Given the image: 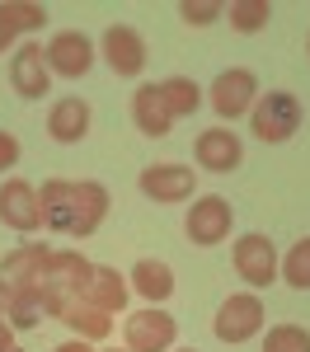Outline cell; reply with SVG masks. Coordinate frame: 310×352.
<instances>
[{
	"instance_id": "3",
	"label": "cell",
	"mask_w": 310,
	"mask_h": 352,
	"mask_svg": "<svg viewBox=\"0 0 310 352\" xmlns=\"http://www.w3.org/2000/svg\"><path fill=\"white\" fill-rule=\"evenodd\" d=\"M174 315L165 310H141V315H127V324H122V338H127V352H169L174 348Z\"/></svg>"
},
{
	"instance_id": "20",
	"label": "cell",
	"mask_w": 310,
	"mask_h": 352,
	"mask_svg": "<svg viewBox=\"0 0 310 352\" xmlns=\"http://www.w3.org/2000/svg\"><path fill=\"white\" fill-rule=\"evenodd\" d=\"M132 287H137L151 305H160V300L174 296V272H169L165 263H155V258H141L137 268H132Z\"/></svg>"
},
{
	"instance_id": "31",
	"label": "cell",
	"mask_w": 310,
	"mask_h": 352,
	"mask_svg": "<svg viewBox=\"0 0 310 352\" xmlns=\"http://www.w3.org/2000/svg\"><path fill=\"white\" fill-rule=\"evenodd\" d=\"M184 352H197V348H184Z\"/></svg>"
},
{
	"instance_id": "13",
	"label": "cell",
	"mask_w": 310,
	"mask_h": 352,
	"mask_svg": "<svg viewBox=\"0 0 310 352\" xmlns=\"http://www.w3.org/2000/svg\"><path fill=\"white\" fill-rule=\"evenodd\" d=\"M240 160H245V146H240V136L230 132V127H207V132L197 136V164L202 169L230 174Z\"/></svg>"
},
{
	"instance_id": "6",
	"label": "cell",
	"mask_w": 310,
	"mask_h": 352,
	"mask_svg": "<svg viewBox=\"0 0 310 352\" xmlns=\"http://www.w3.org/2000/svg\"><path fill=\"white\" fill-rule=\"evenodd\" d=\"M235 272L250 282V287H268L278 282V249L268 235H245L235 240Z\"/></svg>"
},
{
	"instance_id": "23",
	"label": "cell",
	"mask_w": 310,
	"mask_h": 352,
	"mask_svg": "<svg viewBox=\"0 0 310 352\" xmlns=\"http://www.w3.org/2000/svg\"><path fill=\"white\" fill-rule=\"evenodd\" d=\"M230 28H240V33H258V28L268 24V14H273V5L268 0H230Z\"/></svg>"
},
{
	"instance_id": "32",
	"label": "cell",
	"mask_w": 310,
	"mask_h": 352,
	"mask_svg": "<svg viewBox=\"0 0 310 352\" xmlns=\"http://www.w3.org/2000/svg\"><path fill=\"white\" fill-rule=\"evenodd\" d=\"M14 352H19V348H14Z\"/></svg>"
},
{
	"instance_id": "1",
	"label": "cell",
	"mask_w": 310,
	"mask_h": 352,
	"mask_svg": "<svg viewBox=\"0 0 310 352\" xmlns=\"http://www.w3.org/2000/svg\"><path fill=\"white\" fill-rule=\"evenodd\" d=\"M38 202H43V221L61 230V235H94L99 230V221L109 212V188L104 184H71V179H52V184H43L38 192Z\"/></svg>"
},
{
	"instance_id": "16",
	"label": "cell",
	"mask_w": 310,
	"mask_h": 352,
	"mask_svg": "<svg viewBox=\"0 0 310 352\" xmlns=\"http://www.w3.org/2000/svg\"><path fill=\"white\" fill-rule=\"evenodd\" d=\"M89 277H94V263H85L80 254L61 249V254H52V263H47V277H43V287H56V292H76V296H85Z\"/></svg>"
},
{
	"instance_id": "4",
	"label": "cell",
	"mask_w": 310,
	"mask_h": 352,
	"mask_svg": "<svg viewBox=\"0 0 310 352\" xmlns=\"http://www.w3.org/2000/svg\"><path fill=\"white\" fill-rule=\"evenodd\" d=\"M230 221H235V212H230V202L225 197H197L193 212H188V221H184V230H188V240L193 244H221L225 235H230Z\"/></svg>"
},
{
	"instance_id": "28",
	"label": "cell",
	"mask_w": 310,
	"mask_h": 352,
	"mask_svg": "<svg viewBox=\"0 0 310 352\" xmlns=\"http://www.w3.org/2000/svg\"><path fill=\"white\" fill-rule=\"evenodd\" d=\"M0 352H14V329L0 324Z\"/></svg>"
},
{
	"instance_id": "27",
	"label": "cell",
	"mask_w": 310,
	"mask_h": 352,
	"mask_svg": "<svg viewBox=\"0 0 310 352\" xmlns=\"http://www.w3.org/2000/svg\"><path fill=\"white\" fill-rule=\"evenodd\" d=\"M14 160H19V141H14L10 132H0V174H5Z\"/></svg>"
},
{
	"instance_id": "15",
	"label": "cell",
	"mask_w": 310,
	"mask_h": 352,
	"mask_svg": "<svg viewBox=\"0 0 310 352\" xmlns=\"http://www.w3.org/2000/svg\"><path fill=\"white\" fill-rule=\"evenodd\" d=\"M47 132H52V141H61V146L85 141V132H89V104H85V99H61V104H52Z\"/></svg>"
},
{
	"instance_id": "7",
	"label": "cell",
	"mask_w": 310,
	"mask_h": 352,
	"mask_svg": "<svg viewBox=\"0 0 310 352\" xmlns=\"http://www.w3.org/2000/svg\"><path fill=\"white\" fill-rule=\"evenodd\" d=\"M104 61L113 66V76H122V80L141 76V66H146V43H141L137 28L113 24L109 33H104Z\"/></svg>"
},
{
	"instance_id": "24",
	"label": "cell",
	"mask_w": 310,
	"mask_h": 352,
	"mask_svg": "<svg viewBox=\"0 0 310 352\" xmlns=\"http://www.w3.org/2000/svg\"><path fill=\"white\" fill-rule=\"evenodd\" d=\"M282 282L296 287V292H310V240L291 244V254H287V263H282Z\"/></svg>"
},
{
	"instance_id": "30",
	"label": "cell",
	"mask_w": 310,
	"mask_h": 352,
	"mask_svg": "<svg viewBox=\"0 0 310 352\" xmlns=\"http://www.w3.org/2000/svg\"><path fill=\"white\" fill-rule=\"evenodd\" d=\"M56 352H94V348H89L85 338H76V343H61V348H56Z\"/></svg>"
},
{
	"instance_id": "5",
	"label": "cell",
	"mask_w": 310,
	"mask_h": 352,
	"mask_svg": "<svg viewBox=\"0 0 310 352\" xmlns=\"http://www.w3.org/2000/svg\"><path fill=\"white\" fill-rule=\"evenodd\" d=\"M263 329V300L258 296H230L217 310V338L221 343H245Z\"/></svg>"
},
{
	"instance_id": "10",
	"label": "cell",
	"mask_w": 310,
	"mask_h": 352,
	"mask_svg": "<svg viewBox=\"0 0 310 352\" xmlns=\"http://www.w3.org/2000/svg\"><path fill=\"white\" fill-rule=\"evenodd\" d=\"M254 89H258L254 71H245V66L221 71V76L212 80V109L221 113V118H240V113L254 109Z\"/></svg>"
},
{
	"instance_id": "21",
	"label": "cell",
	"mask_w": 310,
	"mask_h": 352,
	"mask_svg": "<svg viewBox=\"0 0 310 352\" xmlns=\"http://www.w3.org/2000/svg\"><path fill=\"white\" fill-rule=\"evenodd\" d=\"M155 89H160V99H165L169 118H193L197 104H202V94H197V85L188 80V76H169V80H160Z\"/></svg>"
},
{
	"instance_id": "22",
	"label": "cell",
	"mask_w": 310,
	"mask_h": 352,
	"mask_svg": "<svg viewBox=\"0 0 310 352\" xmlns=\"http://www.w3.org/2000/svg\"><path fill=\"white\" fill-rule=\"evenodd\" d=\"M10 329H33L43 315H47V300H43V287H24L10 296Z\"/></svg>"
},
{
	"instance_id": "8",
	"label": "cell",
	"mask_w": 310,
	"mask_h": 352,
	"mask_svg": "<svg viewBox=\"0 0 310 352\" xmlns=\"http://www.w3.org/2000/svg\"><path fill=\"white\" fill-rule=\"evenodd\" d=\"M94 66V43L85 38V33H56L52 43H47V71L56 76H66V80H80L85 71Z\"/></svg>"
},
{
	"instance_id": "12",
	"label": "cell",
	"mask_w": 310,
	"mask_h": 352,
	"mask_svg": "<svg viewBox=\"0 0 310 352\" xmlns=\"http://www.w3.org/2000/svg\"><path fill=\"white\" fill-rule=\"evenodd\" d=\"M141 192L151 197V202H184V197H193V169L188 164H151L146 174H141Z\"/></svg>"
},
{
	"instance_id": "26",
	"label": "cell",
	"mask_w": 310,
	"mask_h": 352,
	"mask_svg": "<svg viewBox=\"0 0 310 352\" xmlns=\"http://www.w3.org/2000/svg\"><path fill=\"white\" fill-rule=\"evenodd\" d=\"M179 14H184V24H212L217 14H225V5H217V0H184L179 5Z\"/></svg>"
},
{
	"instance_id": "9",
	"label": "cell",
	"mask_w": 310,
	"mask_h": 352,
	"mask_svg": "<svg viewBox=\"0 0 310 352\" xmlns=\"http://www.w3.org/2000/svg\"><path fill=\"white\" fill-rule=\"evenodd\" d=\"M47 263H52V249H47V244H24V249H14V254L0 263V282H5L10 292L43 287V277H47Z\"/></svg>"
},
{
	"instance_id": "17",
	"label": "cell",
	"mask_w": 310,
	"mask_h": 352,
	"mask_svg": "<svg viewBox=\"0 0 310 352\" xmlns=\"http://www.w3.org/2000/svg\"><path fill=\"white\" fill-rule=\"evenodd\" d=\"M43 24H47V10L38 0H10V5H0V52L19 33H33V28H43Z\"/></svg>"
},
{
	"instance_id": "19",
	"label": "cell",
	"mask_w": 310,
	"mask_h": 352,
	"mask_svg": "<svg viewBox=\"0 0 310 352\" xmlns=\"http://www.w3.org/2000/svg\"><path fill=\"white\" fill-rule=\"evenodd\" d=\"M85 300L99 305L104 315H122V300H127V282L118 277L113 268H94L89 287H85Z\"/></svg>"
},
{
	"instance_id": "11",
	"label": "cell",
	"mask_w": 310,
	"mask_h": 352,
	"mask_svg": "<svg viewBox=\"0 0 310 352\" xmlns=\"http://www.w3.org/2000/svg\"><path fill=\"white\" fill-rule=\"evenodd\" d=\"M0 221L10 230H38L43 226V202H38V188H28L24 179H10L0 188Z\"/></svg>"
},
{
	"instance_id": "29",
	"label": "cell",
	"mask_w": 310,
	"mask_h": 352,
	"mask_svg": "<svg viewBox=\"0 0 310 352\" xmlns=\"http://www.w3.org/2000/svg\"><path fill=\"white\" fill-rule=\"evenodd\" d=\"M10 296H14V292H10V287L0 282V324H5V310H10Z\"/></svg>"
},
{
	"instance_id": "2",
	"label": "cell",
	"mask_w": 310,
	"mask_h": 352,
	"mask_svg": "<svg viewBox=\"0 0 310 352\" xmlns=\"http://www.w3.org/2000/svg\"><path fill=\"white\" fill-rule=\"evenodd\" d=\"M250 127L263 146H278V141H291L296 127H301V99L287 94V89H268L263 99H254L250 109Z\"/></svg>"
},
{
	"instance_id": "14",
	"label": "cell",
	"mask_w": 310,
	"mask_h": 352,
	"mask_svg": "<svg viewBox=\"0 0 310 352\" xmlns=\"http://www.w3.org/2000/svg\"><path fill=\"white\" fill-rule=\"evenodd\" d=\"M47 52L38 47V43H24L19 52H14V61H10V80H14V89L24 94V99H43L47 94Z\"/></svg>"
},
{
	"instance_id": "25",
	"label": "cell",
	"mask_w": 310,
	"mask_h": 352,
	"mask_svg": "<svg viewBox=\"0 0 310 352\" xmlns=\"http://www.w3.org/2000/svg\"><path fill=\"white\" fill-rule=\"evenodd\" d=\"M263 352H310V333L301 324H278V329H268Z\"/></svg>"
},
{
	"instance_id": "18",
	"label": "cell",
	"mask_w": 310,
	"mask_h": 352,
	"mask_svg": "<svg viewBox=\"0 0 310 352\" xmlns=\"http://www.w3.org/2000/svg\"><path fill=\"white\" fill-rule=\"evenodd\" d=\"M132 118H137V127L146 136H165L169 127H174V118H169L165 99H160V89L155 85H141L137 99H132Z\"/></svg>"
}]
</instances>
